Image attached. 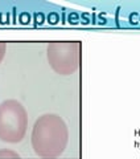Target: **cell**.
I'll list each match as a JSON object with an SVG mask.
<instances>
[{"label": "cell", "mask_w": 140, "mask_h": 159, "mask_svg": "<svg viewBox=\"0 0 140 159\" xmlns=\"http://www.w3.org/2000/svg\"><path fill=\"white\" fill-rule=\"evenodd\" d=\"M4 52H6V44L0 43V61H2V58L4 56Z\"/></svg>", "instance_id": "cell-8"}, {"label": "cell", "mask_w": 140, "mask_h": 159, "mask_svg": "<svg viewBox=\"0 0 140 159\" xmlns=\"http://www.w3.org/2000/svg\"><path fill=\"white\" fill-rule=\"evenodd\" d=\"M34 21H36L37 25H41L44 21V15L42 13H36L34 15Z\"/></svg>", "instance_id": "cell-6"}, {"label": "cell", "mask_w": 140, "mask_h": 159, "mask_svg": "<svg viewBox=\"0 0 140 159\" xmlns=\"http://www.w3.org/2000/svg\"><path fill=\"white\" fill-rule=\"evenodd\" d=\"M19 154L11 150H0V159H16Z\"/></svg>", "instance_id": "cell-4"}, {"label": "cell", "mask_w": 140, "mask_h": 159, "mask_svg": "<svg viewBox=\"0 0 140 159\" xmlns=\"http://www.w3.org/2000/svg\"><path fill=\"white\" fill-rule=\"evenodd\" d=\"M58 20H59V16H58L57 12L49 13V16H48V23H50V24H57Z\"/></svg>", "instance_id": "cell-5"}, {"label": "cell", "mask_w": 140, "mask_h": 159, "mask_svg": "<svg viewBox=\"0 0 140 159\" xmlns=\"http://www.w3.org/2000/svg\"><path fill=\"white\" fill-rule=\"evenodd\" d=\"M48 58L57 73L70 74L78 68V43H53L48 48Z\"/></svg>", "instance_id": "cell-3"}, {"label": "cell", "mask_w": 140, "mask_h": 159, "mask_svg": "<svg viewBox=\"0 0 140 159\" xmlns=\"http://www.w3.org/2000/svg\"><path fill=\"white\" fill-rule=\"evenodd\" d=\"M29 19H31V16H29L28 13H21V17H20V20H21V23H24V24H27V23H29Z\"/></svg>", "instance_id": "cell-7"}, {"label": "cell", "mask_w": 140, "mask_h": 159, "mask_svg": "<svg viewBox=\"0 0 140 159\" xmlns=\"http://www.w3.org/2000/svg\"><path fill=\"white\" fill-rule=\"evenodd\" d=\"M27 113L23 105L15 99L0 105V139L16 143L24 138L27 130Z\"/></svg>", "instance_id": "cell-2"}, {"label": "cell", "mask_w": 140, "mask_h": 159, "mask_svg": "<svg viewBox=\"0 0 140 159\" xmlns=\"http://www.w3.org/2000/svg\"><path fill=\"white\" fill-rule=\"evenodd\" d=\"M68 138L69 133L65 122L58 116L46 114L34 123L32 145L37 155L54 158L63 152Z\"/></svg>", "instance_id": "cell-1"}]
</instances>
